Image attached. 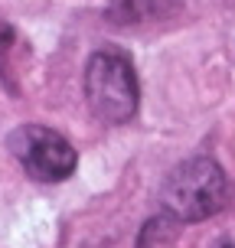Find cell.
I'll return each mask as SVG.
<instances>
[{
    "label": "cell",
    "instance_id": "cell-1",
    "mask_svg": "<svg viewBox=\"0 0 235 248\" xmlns=\"http://www.w3.org/2000/svg\"><path fill=\"white\" fill-rule=\"evenodd\" d=\"M225 196H229V180L212 157H189L176 163L160 186L163 209L180 222H199L216 216L225 206Z\"/></svg>",
    "mask_w": 235,
    "mask_h": 248
},
{
    "label": "cell",
    "instance_id": "cell-2",
    "mask_svg": "<svg viewBox=\"0 0 235 248\" xmlns=\"http://www.w3.org/2000/svg\"><path fill=\"white\" fill-rule=\"evenodd\" d=\"M85 98L95 118L105 124H124L137 114L141 88L131 59L118 49H98L85 62Z\"/></svg>",
    "mask_w": 235,
    "mask_h": 248
},
{
    "label": "cell",
    "instance_id": "cell-3",
    "mask_svg": "<svg viewBox=\"0 0 235 248\" xmlns=\"http://www.w3.org/2000/svg\"><path fill=\"white\" fill-rule=\"evenodd\" d=\"M7 147L23 163L26 173L43 183H59L65 176H72L75 163H78L72 144L46 124H20L7 137Z\"/></svg>",
    "mask_w": 235,
    "mask_h": 248
},
{
    "label": "cell",
    "instance_id": "cell-4",
    "mask_svg": "<svg viewBox=\"0 0 235 248\" xmlns=\"http://www.w3.org/2000/svg\"><path fill=\"white\" fill-rule=\"evenodd\" d=\"M176 235H180V219L167 212V216H157V219H150L144 225L137 248H173Z\"/></svg>",
    "mask_w": 235,
    "mask_h": 248
},
{
    "label": "cell",
    "instance_id": "cell-5",
    "mask_svg": "<svg viewBox=\"0 0 235 248\" xmlns=\"http://www.w3.org/2000/svg\"><path fill=\"white\" fill-rule=\"evenodd\" d=\"M222 248H235V245H229V242H225V245H222Z\"/></svg>",
    "mask_w": 235,
    "mask_h": 248
}]
</instances>
